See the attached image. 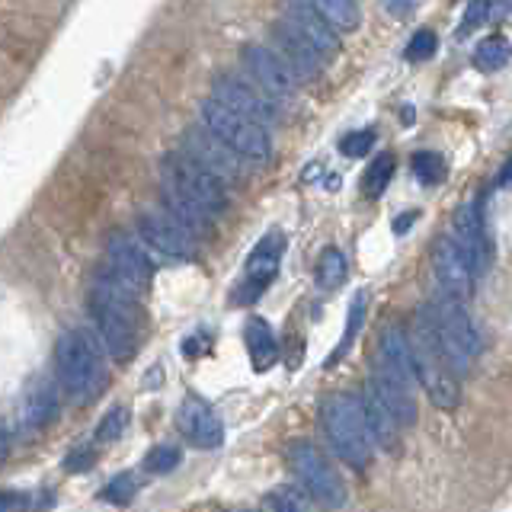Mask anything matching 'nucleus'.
Listing matches in <instances>:
<instances>
[{
	"label": "nucleus",
	"mask_w": 512,
	"mask_h": 512,
	"mask_svg": "<svg viewBox=\"0 0 512 512\" xmlns=\"http://www.w3.org/2000/svg\"><path fill=\"white\" fill-rule=\"evenodd\" d=\"M160 183H164L167 215L180 221L189 234H199L228 205L224 186L183 154L164 157V164H160Z\"/></svg>",
	"instance_id": "obj_1"
},
{
	"label": "nucleus",
	"mask_w": 512,
	"mask_h": 512,
	"mask_svg": "<svg viewBox=\"0 0 512 512\" xmlns=\"http://www.w3.org/2000/svg\"><path fill=\"white\" fill-rule=\"evenodd\" d=\"M368 391H372L400 429L416 423V384L410 368L407 333L400 324H384L378 333V349L368 368Z\"/></svg>",
	"instance_id": "obj_2"
},
{
	"label": "nucleus",
	"mask_w": 512,
	"mask_h": 512,
	"mask_svg": "<svg viewBox=\"0 0 512 512\" xmlns=\"http://www.w3.org/2000/svg\"><path fill=\"white\" fill-rule=\"evenodd\" d=\"M58 388L71 404H93L109 384V365L100 340L87 327L64 330L55 343Z\"/></svg>",
	"instance_id": "obj_3"
},
{
	"label": "nucleus",
	"mask_w": 512,
	"mask_h": 512,
	"mask_svg": "<svg viewBox=\"0 0 512 512\" xmlns=\"http://www.w3.org/2000/svg\"><path fill=\"white\" fill-rule=\"evenodd\" d=\"M90 317L96 324L103 352H109L119 362H128L135 356L141 340V308L135 295H128L109 276L96 279L90 288Z\"/></svg>",
	"instance_id": "obj_4"
},
{
	"label": "nucleus",
	"mask_w": 512,
	"mask_h": 512,
	"mask_svg": "<svg viewBox=\"0 0 512 512\" xmlns=\"http://www.w3.org/2000/svg\"><path fill=\"white\" fill-rule=\"evenodd\" d=\"M407 349H410V368H413V381L426 391L432 400V407L439 410H455L461 391H458V378L448 368L439 340H436V327H432V311L429 304H423L413 317V327L407 333Z\"/></svg>",
	"instance_id": "obj_5"
},
{
	"label": "nucleus",
	"mask_w": 512,
	"mask_h": 512,
	"mask_svg": "<svg viewBox=\"0 0 512 512\" xmlns=\"http://www.w3.org/2000/svg\"><path fill=\"white\" fill-rule=\"evenodd\" d=\"M320 426L324 436L330 439L333 452L340 461H346L349 468H365L372 461V439L362 420V404L352 394H327L320 404Z\"/></svg>",
	"instance_id": "obj_6"
},
{
	"label": "nucleus",
	"mask_w": 512,
	"mask_h": 512,
	"mask_svg": "<svg viewBox=\"0 0 512 512\" xmlns=\"http://www.w3.org/2000/svg\"><path fill=\"white\" fill-rule=\"evenodd\" d=\"M285 461L292 468L298 490L308 496V500L327 506V509H343L349 493H346V480L336 471V464L320 452V448L308 439H298L285 448Z\"/></svg>",
	"instance_id": "obj_7"
},
{
	"label": "nucleus",
	"mask_w": 512,
	"mask_h": 512,
	"mask_svg": "<svg viewBox=\"0 0 512 512\" xmlns=\"http://www.w3.org/2000/svg\"><path fill=\"white\" fill-rule=\"evenodd\" d=\"M429 311H432V327H436V340H439L442 356H445L448 368H452V375L458 378L461 372H468L480 352L471 317L464 311V304L445 298V295L432 298Z\"/></svg>",
	"instance_id": "obj_8"
},
{
	"label": "nucleus",
	"mask_w": 512,
	"mask_h": 512,
	"mask_svg": "<svg viewBox=\"0 0 512 512\" xmlns=\"http://www.w3.org/2000/svg\"><path fill=\"white\" fill-rule=\"evenodd\" d=\"M199 112H202V128H205V132L212 135V138H218L234 157H240V160H260V164H263V160H269L272 138H269L266 128L234 116L231 109H224L215 100H205Z\"/></svg>",
	"instance_id": "obj_9"
},
{
	"label": "nucleus",
	"mask_w": 512,
	"mask_h": 512,
	"mask_svg": "<svg viewBox=\"0 0 512 512\" xmlns=\"http://www.w3.org/2000/svg\"><path fill=\"white\" fill-rule=\"evenodd\" d=\"M448 237H452V244L458 247L461 260L468 263L471 276L474 279L484 276L493 263V244L484 224V205H480V199L458 205V212L452 215V234Z\"/></svg>",
	"instance_id": "obj_10"
},
{
	"label": "nucleus",
	"mask_w": 512,
	"mask_h": 512,
	"mask_svg": "<svg viewBox=\"0 0 512 512\" xmlns=\"http://www.w3.org/2000/svg\"><path fill=\"white\" fill-rule=\"evenodd\" d=\"M106 263H109V279L119 288H125L128 295H141L148 292L151 282V260L144 253L132 234L116 231L106 240Z\"/></svg>",
	"instance_id": "obj_11"
},
{
	"label": "nucleus",
	"mask_w": 512,
	"mask_h": 512,
	"mask_svg": "<svg viewBox=\"0 0 512 512\" xmlns=\"http://www.w3.org/2000/svg\"><path fill=\"white\" fill-rule=\"evenodd\" d=\"M135 228L148 240V247H154L164 256H173V260H192V256L199 253L196 234H189L180 221L164 212V208H144V212H138Z\"/></svg>",
	"instance_id": "obj_12"
},
{
	"label": "nucleus",
	"mask_w": 512,
	"mask_h": 512,
	"mask_svg": "<svg viewBox=\"0 0 512 512\" xmlns=\"http://www.w3.org/2000/svg\"><path fill=\"white\" fill-rule=\"evenodd\" d=\"M244 68L253 77V87L260 90L269 103H292L298 93L295 74L269 52L266 45H247L244 48Z\"/></svg>",
	"instance_id": "obj_13"
},
{
	"label": "nucleus",
	"mask_w": 512,
	"mask_h": 512,
	"mask_svg": "<svg viewBox=\"0 0 512 512\" xmlns=\"http://www.w3.org/2000/svg\"><path fill=\"white\" fill-rule=\"evenodd\" d=\"M215 96L212 100L215 103H221L224 109H231L234 116H240V119H247V122H253V125H260V128H266L269 132V125L276 122V103H269L266 96L256 90V87H250V84H244V80H237V77H231V74H221L218 80H215Z\"/></svg>",
	"instance_id": "obj_14"
},
{
	"label": "nucleus",
	"mask_w": 512,
	"mask_h": 512,
	"mask_svg": "<svg viewBox=\"0 0 512 512\" xmlns=\"http://www.w3.org/2000/svg\"><path fill=\"white\" fill-rule=\"evenodd\" d=\"M183 157H189L192 164L202 167L208 176H215V180L224 186V183H234L244 176V160L234 157L218 138H212L205 132V128H192L183 141Z\"/></svg>",
	"instance_id": "obj_15"
},
{
	"label": "nucleus",
	"mask_w": 512,
	"mask_h": 512,
	"mask_svg": "<svg viewBox=\"0 0 512 512\" xmlns=\"http://www.w3.org/2000/svg\"><path fill=\"white\" fill-rule=\"evenodd\" d=\"M282 253H285V234L279 231H272L266 234L260 244L253 247L250 253V260H247V279L244 285L237 288V301H256L263 292H266V285L276 279V272H279V260H282Z\"/></svg>",
	"instance_id": "obj_16"
},
{
	"label": "nucleus",
	"mask_w": 512,
	"mask_h": 512,
	"mask_svg": "<svg viewBox=\"0 0 512 512\" xmlns=\"http://www.w3.org/2000/svg\"><path fill=\"white\" fill-rule=\"evenodd\" d=\"M282 26L292 29L295 36L311 48V52L320 58V61H330L336 52H340V36L320 20L314 4H288L285 13H282Z\"/></svg>",
	"instance_id": "obj_17"
},
{
	"label": "nucleus",
	"mask_w": 512,
	"mask_h": 512,
	"mask_svg": "<svg viewBox=\"0 0 512 512\" xmlns=\"http://www.w3.org/2000/svg\"><path fill=\"white\" fill-rule=\"evenodd\" d=\"M432 272H436V282H439V295L452 298L458 304H464L474 292V276L468 263L461 260L458 247L452 244V237H442L436 250H432Z\"/></svg>",
	"instance_id": "obj_18"
},
{
	"label": "nucleus",
	"mask_w": 512,
	"mask_h": 512,
	"mask_svg": "<svg viewBox=\"0 0 512 512\" xmlns=\"http://www.w3.org/2000/svg\"><path fill=\"white\" fill-rule=\"evenodd\" d=\"M176 426H180L186 442H192L196 448H218L224 439V426L218 420V413L196 394H189L180 404V410H176Z\"/></svg>",
	"instance_id": "obj_19"
},
{
	"label": "nucleus",
	"mask_w": 512,
	"mask_h": 512,
	"mask_svg": "<svg viewBox=\"0 0 512 512\" xmlns=\"http://www.w3.org/2000/svg\"><path fill=\"white\" fill-rule=\"evenodd\" d=\"M269 52L295 74V80H314L320 71H324V61H320L311 48L304 45L292 29H285L282 23L272 26V48Z\"/></svg>",
	"instance_id": "obj_20"
},
{
	"label": "nucleus",
	"mask_w": 512,
	"mask_h": 512,
	"mask_svg": "<svg viewBox=\"0 0 512 512\" xmlns=\"http://www.w3.org/2000/svg\"><path fill=\"white\" fill-rule=\"evenodd\" d=\"M58 416V391L48 378L32 381L26 394H23V407H20V423L26 432L45 429Z\"/></svg>",
	"instance_id": "obj_21"
},
{
	"label": "nucleus",
	"mask_w": 512,
	"mask_h": 512,
	"mask_svg": "<svg viewBox=\"0 0 512 512\" xmlns=\"http://www.w3.org/2000/svg\"><path fill=\"white\" fill-rule=\"evenodd\" d=\"M359 404H362V420H365V429H368V439H372V445L394 448L400 426L394 423V416L388 413V407H384L381 400L372 391H368V388H365Z\"/></svg>",
	"instance_id": "obj_22"
},
{
	"label": "nucleus",
	"mask_w": 512,
	"mask_h": 512,
	"mask_svg": "<svg viewBox=\"0 0 512 512\" xmlns=\"http://www.w3.org/2000/svg\"><path fill=\"white\" fill-rule=\"evenodd\" d=\"M244 343H247V352L253 359V368L256 372H266V368L276 365L279 359V346H276V336H272L269 324L263 317H250L247 327H244Z\"/></svg>",
	"instance_id": "obj_23"
},
{
	"label": "nucleus",
	"mask_w": 512,
	"mask_h": 512,
	"mask_svg": "<svg viewBox=\"0 0 512 512\" xmlns=\"http://www.w3.org/2000/svg\"><path fill=\"white\" fill-rule=\"evenodd\" d=\"M314 10L336 36H340V32L359 29V23H362V7L352 4V0H320V4H314Z\"/></svg>",
	"instance_id": "obj_24"
},
{
	"label": "nucleus",
	"mask_w": 512,
	"mask_h": 512,
	"mask_svg": "<svg viewBox=\"0 0 512 512\" xmlns=\"http://www.w3.org/2000/svg\"><path fill=\"white\" fill-rule=\"evenodd\" d=\"M349 276V263L340 247H327L320 253L317 260V285L324 288V292H333V288H340Z\"/></svg>",
	"instance_id": "obj_25"
},
{
	"label": "nucleus",
	"mask_w": 512,
	"mask_h": 512,
	"mask_svg": "<svg viewBox=\"0 0 512 512\" xmlns=\"http://www.w3.org/2000/svg\"><path fill=\"white\" fill-rule=\"evenodd\" d=\"M263 512H317L314 503L298 487H272L263 496Z\"/></svg>",
	"instance_id": "obj_26"
},
{
	"label": "nucleus",
	"mask_w": 512,
	"mask_h": 512,
	"mask_svg": "<svg viewBox=\"0 0 512 512\" xmlns=\"http://www.w3.org/2000/svg\"><path fill=\"white\" fill-rule=\"evenodd\" d=\"M365 308H368V295H365V292H359L356 298H352V304H349V317H346L343 343L333 349V356L327 359V368L340 362V359L346 356V352L352 349V343H356V336H359V330H362V324H365Z\"/></svg>",
	"instance_id": "obj_27"
},
{
	"label": "nucleus",
	"mask_w": 512,
	"mask_h": 512,
	"mask_svg": "<svg viewBox=\"0 0 512 512\" xmlns=\"http://www.w3.org/2000/svg\"><path fill=\"white\" fill-rule=\"evenodd\" d=\"M391 173H394V157L391 154H378L372 164H368L365 176H362V192L368 199H378L384 189L391 183Z\"/></svg>",
	"instance_id": "obj_28"
},
{
	"label": "nucleus",
	"mask_w": 512,
	"mask_h": 512,
	"mask_svg": "<svg viewBox=\"0 0 512 512\" xmlns=\"http://www.w3.org/2000/svg\"><path fill=\"white\" fill-rule=\"evenodd\" d=\"M506 61H509V42L503 36L484 39L474 52V64L480 71H500V68H506Z\"/></svg>",
	"instance_id": "obj_29"
},
{
	"label": "nucleus",
	"mask_w": 512,
	"mask_h": 512,
	"mask_svg": "<svg viewBox=\"0 0 512 512\" xmlns=\"http://www.w3.org/2000/svg\"><path fill=\"white\" fill-rule=\"evenodd\" d=\"M410 170L416 173V180H423L426 186H436L445 180V160L436 151H416L410 157Z\"/></svg>",
	"instance_id": "obj_30"
},
{
	"label": "nucleus",
	"mask_w": 512,
	"mask_h": 512,
	"mask_svg": "<svg viewBox=\"0 0 512 512\" xmlns=\"http://www.w3.org/2000/svg\"><path fill=\"white\" fill-rule=\"evenodd\" d=\"M125 426H128V410L125 407H112L103 416V423L96 426V442H116L125 432Z\"/></svg>",
	"instance_id": "obj_31"
},
{
	"label": "nucleus",
	"mask_w": 512,
	"mask_h": 512,
	"mask_svg": "<svg viewBox=\"0 0 512 512\" xmlns=\"http://www.w3.org/2000/svg\"><path fill=\"white\" fill-rule=\"evenodd\" d=\"M176 464H180V448L176 445H157L154 452L144 458V468L151 474H167L176 468Z\"/></svg>",
	"instance_id": "obj_32"
},
{
	"label": "nucleus",
	"mask_w": 512,
	"mask_h": 512,
	"mask_svg": "<svg viewBox=\"0 0 512 512\" xmlns=\"http://www.w3.org/2000/svg\"><path fill=\"white\" fill-rule=\"evenodd\" d=\"M132 496H135V477H132V474H119V477L112 480V484L100 493V500L125 506V503H132Z\"/></svg>",
	"instance_id": "obj_33"
},
{
	"label": "nucleus",
	"mask_w": 512,
	"mask_h": 512,
	"mask_svg": "<svg viewBox=\"0 0 512 512\" xmlns=\"http://www.w3.org/2000/svg\"><path fill=\"white\" fill-rule=\"evenodd\" d=\"M439 48V42H436V32L432 29H420L416 36L407 42V58L410 61H426V58H432V52Z\"/></svg>",
	"instance_id": "obj_34"
},
{
	"label": "nucleus",
	"mask_w": 512,
	"mask_h": 512,
	"mask_svg": "<svg viewBox=\"0 0 512 512\" xmlns=\"http://www.w3.org/2000/svg\"><path fill=\"white\" fill-rule=\"evenodd\" d=\"M372 144H375V132H372V128H365V132H349V135H343L340 151L346 157H362V154L372 151Z\"/></svg>",
	"instance_id": "obj_35"
},
{
	"label": "nucleus",
	"mask_w": 512,
	"mask_h": 512,
	"mask_svg": "<svg viewBox=\"0 0 512 512\" xmlns=\"http://www.w3.org/2000/svg\"><path fill=\"white\" fill-rule=\"evenodd\" d=\"M490 13H493V7L487 4V0H474V4H468V10H464V16H461L458 36H468V32L484 23Z\"/></svg>",
	"instance_id": "obj_36"
},
{
	"label": "nucleus",
	"mask_w": 512,
	"mask_h": 512,
	"mask_svg": "<svg viewBox=\"0 0 512 512\" xmlns=\"http://www.w3.org/2000/svg\"><path fill=\"white\" fill-rule=\"evenodd\" d=\"M93 448H80V452H71L68 455V464H64V468L68 471H87V468H93Z\"/></svg>",
	"instance_id": "obj_37"
},
{
	"label": "nucleus",
	"mask_w": 512,
	"mask_h": 512,
	"mask_svg": "<svg viewBox=\"0 0 512 512\" xmlns=\"http://www.w3.org/2000/svg\"><path fill=\"white\" fill-rule=\"evenodd\" d=\"M23 506H26V496L23 493L0 490V512H20Z\"/></svg>",
	"instance_id": "obj_38"
},
{
	"label": "nucleus",
	"mask_w": 512,
	"mask_h": 512,
	"mask_svg": "<svg viewBox=\"0 0 512 512\" xmlns=\"http://www.w3.org/2000/svg\"><path fill=\"white\" fill-rule=\"evenodd\" d=\"M416 221V212H407V215H400L397 221H394V234H404L410 224Z\"/></svg>",
	"instance_id": "obj_39"
},
{
	"label": "nucleus",
	"mask_w": 512,
	"mask_h": 512,
	"mask_svg": "<svg viewBox=\"0 0 512 512\" xmlns=\"http://www.w3.org/2000/svg\"><path fill=\"white\" fill-rule=\"evenodd\" d=\"M384 10H388V13H397V16H404V13L413 10V4H391V0H388V4H384Z\"/></svg>",
	"instance_id": "obj_40"
},
{
	"label": "nucleus",
	"mask_w": 512,
	"mask_h": 512,
	"mask_svg": "<svg viewBox=\"0 0 512 512\" xmlns=\"http://www.w3.org/2000/svg\"><path fill=\"white\" fill-rule=\"evenodd\" d=\"M7 452H10V439H7V429L0 426V461L7 458Z\"/></svg>",
	"instance_id": "obj_41"
},
{
	"label": "nucleus",
	"mask_w": 512,
	"mask_h": 512,
	"mask_svg": "<svg viewBox=\"0 0 512 512\" xmlns=\"http://www.w3.org/2000/svg\"><path fill=\"white\" fill-rule=\"evenodd\" d=\"M506 183H509V164H503L500 176H496V186H506Z\"/></svg>",
	"instance_id": "obj_42"
}]
</instances>
